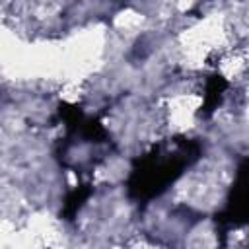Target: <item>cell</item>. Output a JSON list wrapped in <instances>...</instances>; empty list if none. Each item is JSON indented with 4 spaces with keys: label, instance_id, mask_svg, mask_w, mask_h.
Listing matches in <instances>:
<instances>
[{
    "label": "cell",
    "instance_id": "1",
    "mask_svg": "<svg viewBox=\"0 0 249 249\" xmlns=\"http://www.w3.org/2000/svg\"><path fill=\"white\" fill-rule=\"evenodd\" d=\"M191 146L187 150H177L175 154L167 156H150L146 158L140 167L134 169L132 179H130V191L138 198H150L154 195H160L161 191L167 189L169 183L175 181V177L181 173V169L189 163Z\"/></svg>",
    "mask_w": 249,
    "mask_h": 249
}]
</instances>
